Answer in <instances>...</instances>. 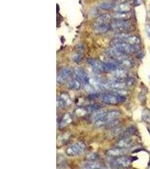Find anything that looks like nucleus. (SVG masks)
<instances>
[{"mask_svg": "<svg viewBox=\"0 0 150 169\" xmlns=\"http://www.w3.org/2000/svg\"><path fill=\"white\" fill-rule=\"evenodd\" d=\"M111 18V15L109 14H104L103 15H101L99 17L96 21L95 24H105V23H108V22L110 21Z\"/></svg>", "mask_w": 150, "mask_h": 169, "instance_id": "20", "label": "nucleus"}, {"mask_svg": "<svg viewBox=\"0 0 150 169\" xmlns=\"http://www.w3.org/2000/svg\"><path fill=\"white\" fill-rule=\"evenodd\" d=\"M115 10L120 13H128L131 10V6L128 3H123L116 6Z\"/></svg>", "mask_w": 150, "mask_h": 169, "instance_id": "17", "label": "nucleus"}, {"mask_svg": "<svg viewBox=\"0 0 150 169\" xmlns=\"http://www.w3.org/2000/svg\"><path fill=\"white\" fill-rule=\"evenodd\" d=\"M67 87L69 90L78 91L81 88V83L77 79H72L67 83Z\"/></svg>", "mask_w": 150, "mask_h": 169, "instance_id": "15", "label": "nucleus"}, {"mask_svg": "<svg viewBox=\"0 0 150 169\" xmlns=\"http://www.w3.org/2000/svg\"><path fill=\"white\" fill-rule=\"evenodd\" d=\"M82 53L83 52L78 51V52H76L73 56V60L76 63H79L82 59Z\"/></svg>", "mask_w": 150, "mask_h": 169, "instance_id": "26", "label": "nucleus"}, {"mask_svg": "<svg viewBox=\"0 0 150 169\" xmlns=\"http://www.w3.org/2000/svg\"><path fill=\"white\" fill-rule=\"evenodd\" d=\"M114 17L116 20H128L131 17V14L129 12L128 13H120L117 12L116 14L114 15Z\"/></svg>", "mask_w": 150, "mask_h": 169, "instance_id": "23", "label": "nucleus"}, {"mask_svg": "<svg viewBox=\"0 0 150 169\" xmlns=\"http://www.w3.org/2000/svg\"><path fill=\"white\" fill-rule=\"evenodd\" d=\"M111 28L120 32H126L131 30L132 24L128 20H116L110 24Z\"/></svg>", "mask_w": 150, "mask_h": 169, "instance_id": "3", "label": "nucleus"}, {"mask_svg": "<svg viewBox=\"0 0 150 169\" xmlns=\"http://www.w3.org/2000/svg\"><path fill=\"white\" fill-rule=\"evenodd\" d=\"M87 63L95 71L100 72L103 71V63L99 62L96 59H87Z\"/></svg>", "mask_w": 150, "mask_h": 169, "instance_id": "12", "label": "nucleus"}, {"mask_svg": "<svg viewBox=\"0 0 150 169\" xmlns=\"http://www.w3.org/2000/svg\"><path fill=\"white\" fill-rule=\"evenodd\" d=\"M126 100L125 95L114 91L113 93L103 94L101 96V100L103 103L109 105H116L124 102Z\"/></svg>", "mask_w": 150, "mask_h": 169, "instance_id": "1", "label": "nucleus"}, {"mask_svg": "<svg viewBox=\"0 0 150 169\" xmlns=\"http://www.w3.org/2000/svg\"><path fill=\"white\" fill-rule=\"evenodd\" d=\"M132 158L129 156L124 155L113 158V160L111 161L110 165L113 168L116 169H124L128 167L132 162Z\"/></svg>", "mask_w": 150, "mask_h": 169, "instance_id": "2", "label": "nucleus"}, {"mask_svg": "<svg viewBox=\"0 0 150 169\" xmlns=\"http://www.w3.org/2000/svg\"><path fill=\"white\" fill-rule=\"evenodd\" d=\"M74 74L76 79H78L83 84L89 83V79L87 74L81 68L77 67L74 70Z\"/></svg>", "mask_w": 150, "mask_h": 169, "instance_id": "7", "label": "nucleus"}, {"mask_svg": "<svg viewBox=\"0 0 150 169\" xmlns=\"http://www.w3.org/2000/svg\"><path fill=\"white\" fill-rule=\"evenodd\" d=\"M72 117L70 116V114H69V113L65 114L62 117L61 121H60V125H59L60 128L63 129V128L66 127L68 125L72 122Z\"/></svg>", "mask_w": 150, "mask_h": 169, "instance_id": "18", "label": "nucleus"}, {"mask_svg": "<svg viewBox=\"0 0 150 169\" xmlns=\"http://www.w3.org/2000/svg\"><path fill=\"white\" fill-rule=\"evenodd\" d=\"M110 28V24L109 23L96 24L95 25L94 32L96 34H103L108 31Z\"/></svg>", "mask_w": 150, "mask_h": 169, "instance_id": "14", "label": "nucleus"}, {"mask_svg": "<svg viewBox=\"0 0 150 169\" xmlns=\"http://www.w3.org/2000/svg\"><path fill=\"white\" fill-rule=\"evenodd\" d=\"M120 122L118 120H114V121H110L109 122H107L106 124V126L107 128L109 129H113V128H115L117 126H119Z\"/></svg>", "mask_w": 150, "mask_h": 169, "instance_id": "27", "label": "nucleus"}, {"mask_svg": "<svg viewBox=\"0 0 150 169\" xmlns=\"http://www.w3.org/2000/svg\"><path fill=\"white\" fill-rule=\"evenodd\" d=\"M113 79L118 80H126L128 78V73L126 69L119 67L116 70L111 72Z\"/></svg>", "mask_w": 150, "mask_h": 169, "instance_id": "8", "label": "nucleus"}, {"mask_svg": "<svg viewBox=\"0 0 150 169\" xmlns=\"http://www.w3.org/2000/svg\"><path fill=\"white\" fill-rule=\"evenodd\" d=\"M121 112L117 110H113L109 111L108 112H106L105 114V119L106 120L107 123L110 121H114L118 120V118L121 116Z\"/></svg>", "mask_w": 150, "mask_h": 169, "instance_id": "11", "label": "nucleus"}, {"mask_svg": "<svg viewBox=\"0 0 150 169\" xmlns=\"http://www.w3.org/2000/svg\"><path fill=\"white\" fill-rule=\"evenodd\" d=\"M99 106L97 105V104H92V105H90L87 107V110H88V112H96L97 110H99Z\"/></svg>", "mask_w": 150, "mask_h": 169, "instance_id": "28", "label": "nucleus"}, {"mask_svg": "<svg viewBox=\"0 0 150 169\" xmlns=\"http://www.w3.org/2000/svg\"><path fill=\"white\" fill-rule=\"evenodd\" d=\"M126 82L127 87L132 86L135 83V79H134L133 78L128 77L126 79Z\"/></svg>", "mask_w": 150, "mask_h": 169, "instance_id": "30", "label": "nucleus"}, {"mask_svg": "<svg viewBox=\"0 0 150 169\" xmlns=\"http://www.w3.org/2000/svg\"><path fill=\"white\" fill-rule=\"evenodd\" d=\"M69 103L70 99L69 98L68 96L65 94H62L57 99V108L60 109L64 108Z\"/></svg>", "mask_w": 150, "mask_h": 169, "instance_id": "13", "label": "nucleus"}, {"mask_svg": "<svg viewBox=\"0 0 150 169\" xmlns=\"http://www.w3.org/2000/svg\"><path fill=\"white\" fill-rule=\"evenodd\" d=\"M119 67L115 62L104 63H103V71L111 73Z\"/></svg>", "mask_w": 150, "mask_h": 169, "instance_id": "16", "label": "nucleus"}, {"mask_svg": "<svg viewBox=\"0 0 150 169\" xmlns=\"http://www.w3.org/2000/svg\"><path fill=\"white\" fill-rule=\"evenodd\" d=\"M98 6L103 10H110L115 7V4L110 1H103L100 2Z\"/></svg>", "mask_w": 150, "mask_h": 169, "instance_id": "21", "label": "nucleus"}, {"mask_svg": "<svg viewBox=\"0 0 150 169\" xmlns=\"http://www.w3.org/2000/svg\"><path fill=\"white\" fill-rule=\"evenodd\" d=\"M86 110L83 108H79L76 110V114H78V116H83L85 114Z\"/></svg>", "mask_w": 150, "mask_h": 169, "instance_id": "31", "label": "nucleus"}, {"mask_svg": "<svg viewBox=\"0 0 150 169\" xmlns=\"http://www.w3.org/2000/svg\"><path fill=\"white\" fill-rule=\"evenodd\" d=\"M99 157V156L96 153H89L86 157V159L87 161L91 162H96Z\"/></svg>", "mask_w": 150, "mask_h": 169, "instance_id": "25", "label": "nucleus"}, {"mask_svg": "<svg viewBox=\"0 0 150 169\" xmlns=\"http://www.w3.org/2000/svg\"><path fill=\"white\" fill-rule=\"evenodd\" d=\"M73 73L72 70L69 68H62L58 71L57 75V83L62 85L68 82L69 79L72 77Z\"/></svg>", "mask_w": 150, "mask_h": 169, "instance_id": "5", "label": "nucleus"}, {"mask_svg": "<svg viewBox=\"0 0 150 169\" xmlns=\"http://www.w3.org/2000/svg\"><path fill=\"white\" fill-rule=\"evenodd\" d=\"M142 120L144 122L150 124V110L148 109H144L142 112Z\"/></svg>", "mask_w": 150, "mask_h": 169, "instance_id": "24", "label": "nucleus"}, {"mask_svg": "<svg viewBox=\"0 0 150 169\" xmlns=\"http://www.w3.org/2000/svg\"><path fill=\"white\" fill-rule=\"evenodd\" d=\"M133 144V139L130 137H123L116 142L115 146L121 148L128 149L131 147Z\"/></svg>", "mask_w": 150, "mask_h": 169, "instance_id": "10", "label": "nucleus"}, {"mask_svg": "<svg viewBox=\"0 0 150 169\" xmlns=\"http://www.w3.org/2000/svg\"><path fill=\"white\" fill-rule=\"evenodd\" d=\"M128 152V149L121 148L116 147L115 148L111 149L106 152V155L112 158H115L122 156L126 155Z\"/></svg>", "mask_w": 150, "mask_h": 169, "instance_id": "9", "label": "nucleus"}, {"mask_svg": "<svg viewBox=\"0 0 150 169\" xmlns=\"http://www.w3.org/2000/svg\"><path fill=\"white\" fill-rule=\"evenodd\" d=\"M100 97H101L100 94L98 93H96V92H94V93H92L89 94L88 98L89 99L94 100V99H98V98H99Z\"/></svg>", "mask_w": 150, "mask_h": 169, "instance_id": "29", "label": "nucleus"}, {"mask_svg": "<svg viewBox=\"0 0 150 169\" xmlns=\"http://www.w3.org/2000/svg\"><path fill=\"white\" fill-rule=\"evenodd\" d=\"M115 63L120 67L126 69L131 68L134 65L132 59L127 56V55H124L115 59Z\"/></svg>", "mask_w": 150, "mask_h": 169, "instance_id": "6", "label": "nucleus"}, {"mask_svg": "<svg viewBox=\"0 0 150 169\" xmlns=\"http://www.w3.org/2000/svg\"><path fill=\"white\" fill-rule=\"evenodd\" d=\"M82 168L84 169H101L102 166L100 165L99 163H97L96 162H91V161H86L85 162H83L82 165Z\"/></svg>", "mask_w": 150, "mask_h": 169, "instance_id": "19", "label": "nucleus"}, {"mask_svg": "<svg viewBox=\"0 0 150 169\" xmlns=\"http://www.w3.org/2000/svg\"><path fill=\"white\" fill-rule=\"evenodd\" d=\"M85 149L84 143L82 141L69 145L66 149V154L70 157L77 156L82 154Z\"/></svg>", "mask_w": 150, "mask_h": 169, "instance_id": "4", "label": "nucleus"}, {"mask_svg": "<svg viewBox=\"0 0 150 169\" xmlns=\"http://www.w3.org/2000/svg\"><path fill=\"white\" fill-rule=\"evenodd\" d=\"M137 132V129L134 126H130L126 129V130H124L122 133L120 134L121 137H130L133 135L135 134Z\"/></svg>", "mask_w": 150, "mask_h": 169, "instance_id": "22", "label": "nucleus"}, {"mask_svg": "<svg viewBox=\"0 0 150 169\" xmlns=\"http://www.w3.org/2000/svg\"><path fill=\"white\" fill-rule=\"evenodd\" d=\"M134 1L135 4L137 5H139L140 3H141V0H134Z\"/></svg>", "mask_w": 150, "mask_h": 169, "instance_id": "32", "label": "nucleus"}]
</instances>
